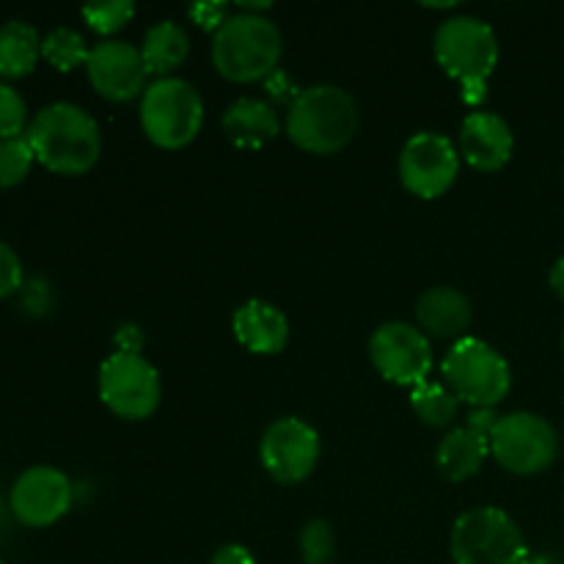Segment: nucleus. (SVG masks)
Returning <instances> with one entry per match:
<instances>
[{"mask_svg":"<svg viewBox=\"0 0 564 564\" xmlns=\"http://www.w3.org/2000/svg\"><path fill=\"white\" fill-rule=\"evenodd\" d=\"M28 143L53 174L80 176L102 154V132L91 113L72 102L44 105L25 130Z\"/></svg>","mask_w":564,"mask_h":564,"instance_id":"nucleus-1","label":"nucleus"},{"mask_svg":"<svg viewBox=\"0 0 564 564\" xmlns=\"http://www.w3.org/2000/svg\"><path fill=\"white\" fill-rule=\"evenodd\" d=\"M455 564H529V545L518 523L499 507L463 512L452 527Z\"/></svg>","mask_w":564,"mask_h":564,"instance_id":"nucleus-5","label":"nucleus"},{"mask_svg":"<svg viewBox=\"0 0 564 564\" xmlns=\"http://www.w3.org/2000/svg\"><path fill=\"white\" fill-rule=\"evenodd\" d=\"M284 36L262 14L240 11L229 17L213 36V64L231 83H257L279 69Z\"/></svg>","mask_w":564,"mask_h":564,"instance_id":"nucleus-3","label":"nucleus"},{"mask_svg":"<svg viewBox=\"0 0 564 564\" xmlns=\"http://www.w3.org/2000/svg\"><path fill=\"white\" fill-rule=\"evenodd\" d=\"M471 314V303L455 286H433L416 303L419 328L435 339H463Z\"/></svg>","mask_w":564,"mask_h":564,"instance_id":"nucleus-17","label":"nucleus"},{"mask_svg":"<svg viewBox=\"0 0 564 564\" xmlns=\"http://www.w3.org/2000/svg\"><path fill=\"white\" fill-rule=\"evenodd\" d=\"M235 339L253 356H275L290 341V319L268 301H248L231 317Z\"/></svg>","mask_w":564,"mask_h":564,"instance_id":"nucleus-16","label":"nucleus"},{"mask_svg":"<svg viewBox=\"0 0 564 564\" xmlns=\"http://www.w3.org/2000/svg\"><path fill=\"white\" fill-rule=\"evenodd\" d=\"M22 286V264L14 248L0 240V297L11 295Z\"/></svg>","mask_w":564,"mask_h":564,"instance_id":"nucleus-28","label":"nucleus"},{"mask_svg":"<svg viewBox=\"0 0 564 564\" xmlns=\"http://www.w3.org/2000/svg\"><path fill=\"white\" fill-rule=\"evenodd\" d=\"M224 132L235 147L262 149L281 132V119L262 99L242 97L226 108Z\"/></svg>","mask_w":564,"mask_h":564,"instance_id":"nucleus-18","label":"nucleus"},{"mask_svg":"<svg viewBox=\"0 0 564 564\" xmlns=\"http://www.w3.org/2000/svg\"><path fill=\"white\" fill-rule=\"evenodd\" d=\"M562 350H564V334H562Z\"/></svg>","mask_w":564,"mask_h":564,"instance_id":"nucleus-34","label":"nucleus"},{"mask_svg":"<svg viewBox=\"0 0 564 564\" xmlns=\"http://www.w3.org/2000/svg\"><path fill=\"white\" fill-rule=\"evenodd\" d=\"M460 97H463V102L471 105V108H477V105H482L485 99H488V83H482V80L463 83Z\"/></svg>","mask_w":564,"mask_h":564,"instance_id":"nucleus-32","label":"nucleus"},{"mask_svg":"<svg viewBox=\"0 0 564 564\" xmlns=\"http://www.w3.org/2000/svg\"><path fill=\"white\" fill-rule=\"evenodd\" d=\"M28 124L25 99L9 83H0V141L17 138Z\"/></svg>","mask_w":564,"mask_h":564,"instance_id":"nucleus-27","label":"nucleus"},{"mask_svg":"<svg viewBox=\"0 0 564 564\" xmlns=\"http://www.w3.org/2000/svg\"><path fill=\"white\" fill-rule=\"evenodd\" d=\"M488 455V435L477 433L466 424V427H455L452 433H446V438L438 444V452H435V463L449 482H466L474 474L482 471Z\"/></svg>","mask_w":564,"mask_h":564,"instance_id":"nucleus-19","label":"nucleus"},{"mask_svg":"<svg viewBox=\"0 0 564 564\" xmlns=\"http://www.w3.org/2000/svg\"><path fill=\"white\" fill-rule=\"evenodd\" d=\"M99 400L127 422H143L163 400L160 372L141 352H113L99 367Z\"/></svg>","mask_w":564,"mask_h":564,"instance_id":"nucleus-8","label":"nucleus"},{"mask_svg":"<svg viewBox=\"0 0 564 564\" xmlns=\"http://www.w3.org/2000/svg\"><path fill=\"white\" fill-rule=\"evenodd\" d=\"M411 408L416 411V416L422 419L430 427H449L457 419V408H460V400L449 391L446 383H427L416 386L411 391Z\"/></svg>","mask_w":564,"mask_h":564,"instance_id":"nucleus-22","label":"nucleus"},{"mask_svg":"<svg viewBox=\"0 0 564 564\" xmlns=\"http://www.w3.org/2000/svg\"><path fill=\"white\" fill-rule=\"evenodd\" d=\"M460 174V152L438 132H416L400 154V180L408 193L433 202L455 185Z\"/></svg>","mask_w":564,"mask_h":564,"instance_id":"nucleus-11","label":"nucleus"},{"mask_svg":"<svg viewBox=\"0 0 564 564\" xmlns=\"http://www.w3.org/2000/svg\"><path fill=\"white\" fill-rule=\"evenodd\" d=\"M262 466L275 482L301 485L314 474L319 463V435L312 424L297 416L270 424L259 444Z\"/></svg>","mask_w":564,"mask_h":564,"instance_id":"nucleus-12","label":"nucleus"},{"mask_svg":"<svg viewBox=\"0 0 564 564\" xmlns=\"http://www.w3.org/2000/svg\"><path fill=\"white\" fill-rule=\"evenodd\" d=\"M88 80L94 91L108 102H130L138 94L147 91V66H143L141 50L132 47L130 42H105L94 44L86 61Z\"/></svg>","mask_w":564,"mask_h":564,"instance_id":"nucleus-14","label":"nucleus"},{"mask_svg":"<svg viewBox=\"0 0 564 564\" xmlns=\"http://www.w3.org/2000/svg\"><path fill=\"white\" fill-rule=\"evenodd\" d=\"M358 130V105L345 88L308 86L286 110V135L308 154H336L352 141Z\"/></svg>","mask_w":564,"mask_h":564,"instance_id":"nucleus-2","label":"nucleus"},{"mask_svg":"<svg viewBox=\"0 0 564 564\" xmlns=\"http://www.w3.org/2000/svg\"><path fill=\"white\" fill-rule=\"evenodd\" d=\"M132 14H135L132 0H102V3L83 6V20L99 36H110V33L121 31L132 20Z\"/></svg>","mask_w":564,"mask_h":564,"instance_id":"nucleus-25","label":"nucleus"},{"mask_svg":"<svg viewBox=\"0 0 564 564\" xmlns=\"http://www.w3.org/2000/svg\"><path fill=\"white\" fill-rule=\"evenodd\" d=\"M549 284H551V290H554L556 295H560L562 301H564V257H562V259H556L554 268H551Z\"/></svg>","mask_w":564,"mask_h":564,"instance_id":"nucleus-33","label":"nucleus"},{"mask_svg":"<svg viewBox=\"0 0 564 564\" xmlns=\"http://www.w3.org/2000/svg\"><path fill=\"white\" fill-rule=\"evenodd\" d=\"M336 540L334 529L323 518L303 523L301 529V560L306 564H330L334 562Z\"/></svg>","mask_w":564,"mask_h":564,"instance_id":"nucleus-26","label":"nucleus"},{"mask_svg":"<svg viewBox=\"0 0 564 564\" xmlns=\"http://www.w3.org/2000/svg\"><path fill=\"white\" fill-rule=\"evenodd\" d=\"M39 55H42V39L36 28L22 20H9L0 25V75H31L36 69Z\"/></svg>","mask_w":564,"mask_h":564,"instance_id":"nucleus-21","label":"nucleus"},{"mask_svg":"<svg viewBox=\"0 0 564 564\" xmlns=\"http://www.w3.org/2000/svg\"><path fill=\"white\" fill-rule=\"evenodd\" d=\"M516 138L501 116L488 110H474L460 127V154L471 169L499 171L510 163Z\"/></svg>","mask_w":564,"mask_h":564,"instance_id":"nucleus-15","label":"nucleus"},{"mask_svg":"<svg viewBox=\"0 0 564 564\" xmlns=\"http://www.w3.org/2000/svg\"><path fill=\"white\" fill-rule=\"evenodd\" d=\"M187 53H191V39L171 20H163L154 28H149L141 44L143 66H147L149 75H158V80L174 77V72L185 64Z\"/></svg>","mask_w":564,"mask_h":564,"instance_id":"nucleus-20","label":"nucleus"},{"mask_svg":"<svg viewBox=\"0 0 564 564\" xmlns=\"http://www.w3.org/2000/svg\"><path fill=\"white\" fill-rule=\"evenodd\" d=\"M490 455L501 468L518 477H532L545 471L560 455V435L549 419L538 413H507L490 433Z\"/></svg>","mask_w":564,"mask_h":564,"instance_id":"nucleus-9","label":"nucleus"},{"mask_svg":"<svg viewBox=\"0 0 564 564\" xmlns=\"http://www.w3.org/2000/svg\"><path fill=\"white\" fill-rule=\"evenodd\" d=\"M88 53H91V47H86V39L72 28H55L42 39L44 61L61 72H72L86 64Z\"/></svg>","mask_w":564,"mask_h":564,"instance_id":"nucleus-23","label":"nucleus"},{"mask_svg":"<svg viewBox=\"0 0 564 564\" xmlns=\"http://www.w3.org/2000/svg\"><path fill=\"white\" fill-rule=\"evenodd\" d=\"M499 419L501 416L494 411V408H474V411L468 413V427L477 430V433L488 435V438H490V433H494V427H496V422H499Z\"/></svg>","mask_w":564,"mask_h":564,"instance_id":"nucleus-31","label":"nucleus"},{"mask_svg":"<svg viewBox=\"0 0 564 564\" xmlns=\"http://www.w3.org/2000/svg\"><path fill=\"white\" fill-rule=\"evenodd\" d=\"M441 375L460 402L474 408H496L512 386L507 358L494 345L474 336H463L441 361Z\"/></svg>","mask_w":564,"mask_h":564,"instance_id":"nucleus-4","label":"nucleus"},{"mask_svg":"<svg viewBox=\"0 0 564 564\" xmlns=\"http://www.w3.org/2000/svg\"><path fill=\"white\" fill-rule=\"evenodd\" d=\"M11 512L31 529L53 527L69 512L72 482L64 471L53 466H33L17 477L9 496Z\"/></svg>","mask_w":564,"mask_h":564,"instance_id":"nucleus-13","label":"nucleus"},{"mask_svg":"<svg viewBox=\"0 0 564 564\" xmlns=\"http://www.w3.org/2000/svg\"><path fill=\"white\" fill-rule=\"evenodd\" d=\"M369 358L389 383L411 389L427 383V375L433 372V345L427 334L411 323L380 325L369 339Z\"/></svg>","mask_w":564,"mask_h":564,"instance_id":"nucleus-10","label":"nucleus"},{"mask_svg":"<svg viewBox=\"0 0 564 564\" xmlns=\"http://www.w3.org/2000/svg\"><path fill=\"white\" fill-rule=\"evenodd\" d=\"M209 564H257V560H253L251 551L246 549V545H224V549H218L213 554V562Z\"/></svg>","mask_w":564,"mask_h":564,"instance_id":"nucleus-30","label":"nucleus"},{"mask_svg":"<svg viewBox=\"0 0 564 564\" xmlns=\"http://www.w3.org/2000/svg\"><path fill=\"white\" fill-rule=\"evenodd\" d=\"M191 17L207 31H218L229 17H226V6L224 3H196L191 6Z\"/></svg>","mask_w":564,"mask_h":564,"instance_id":"nucleus-29","label":"nucleus"},{"mask_svg":"<svg viewBox=\"0 0 564 564\" xmlns=\"http://www.w3.org/2000/svg\"><path fill=\"white\" fill-rule=\"evenodd\" d=\"M204 124L202 94L182 77H163L141 97V127L160 149H185Z\"/></svg>","mask_w":564,"mask_h":564,"instance_id":"nucleus-6","label":"nucleus"},{"mask_svg":"<svg viewBox=\"0 0 564 564\" xmlns=\"http://www.w3.org/2000/svg\"><path fill=\"white\" fill-rule=\"evenodd\" d=\"M0 564H6V562H3V560H0Z\"/></svg>","mask_w":564,"mask_h":564,"instance_id":"nucleus-35","label":"nucleus"},{"mask_svg":"<svg viewBox=\"0 0 564 564\" xmlns=\"http://www.w3.org/2000/svg\"><path fill=\"white\" fill-rule=\"evenodd\" d=\"M435 61L457 83H488L499 64V39L477 17H449L435 31Z\"/></svg>","mask_w":564,"mask_h":564,"instance_id":"nucleus-7","label":"nucleus"},{"mask_svg":"<svg viewBox=\"0 0 564 564\" xmlns=\"http://www.w3.org/2000/svg\"><path fill=\"white\" fill-rule=\"evenodd\" d=\"M33 160H36V154H33L25 135L3 138L0 141V187L20 185L31 171Z\"/></svg>","mask_w":564,"mask_h":564,"instance_id":"nucleus-24","label":"nucleus"}]
</instances>
